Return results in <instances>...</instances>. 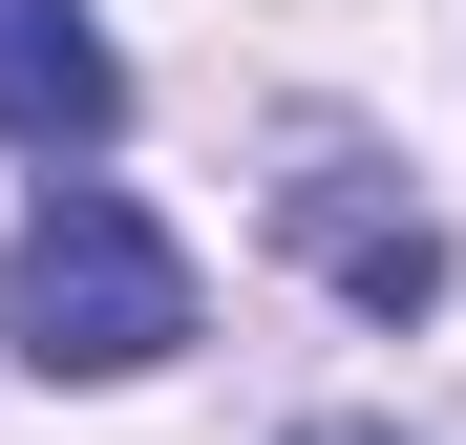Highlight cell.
<instances>
[{
  "label": "cell",
  "instance_id": "3",
  "mask_svg": "<svg viewBox=\"0 0 466 445\" xmlns=\"http://www.w3.org/2000/svg\"><path fill=\"white\" fill-rule=\"evenodd\" d=\"M106 127H127V64L86 0H0V148L22 170H106Z\"/></svg>",
  "mask_w": 466,
  "mask_h": 445
},
{
  "label": "cell",
  "instance_id": "4",
  "mask_svg": "<svg viewBox=\"0 0 466 445\" xmlns=\"http://www.w3.org/2000/svg\"><path fill=\"white\" fill-rule=\"evenodd\" d=\"M297 445H403V424H297Z\"/></svg>",
  "mask_w": 466,
  "mask_h": 445
},
{
  "label": "cell",
  "instance_id": "1",
  "mask_svg": "<svg viewBox=\"0 0 466 445\" xmlns=\"http://www.w3.org/2000/svg\"><path fill=\"white\" fill-rule=\"evenodd\" d=\"M0 339H22L43 382H148V360H191V255L148 234L106 170H64L22 212V255H0Z\"/></svg>",
  "mask_w": 466,
  "mask_h": 445
},
{
  "label": "cell",
  "instance_id": "2",
  "mask_svg": "<svg viewBox=\"0 0 466 445\" xmlns=\"http://www.w3.org/2000/svg\"><path fill=\"white\" fill-rule=\"evenodd\" d=\"M276 234L319 255V276L360 297V319H424V297H445V234H424V212H403V191L360 170L339 127H297V170H276Z\"/></svg>",
  "mask_w": 466,
  "mask_h": 445
}]
</instances>
